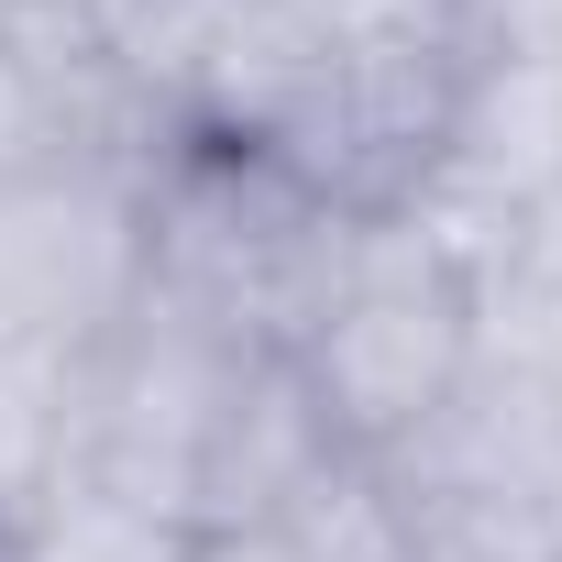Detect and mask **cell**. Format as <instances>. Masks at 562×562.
I'll list each match as a JSON object with an SVG mask.
<instances>
[{
  "instance_id": "30bf717a",
  "label": "cell",
  "mask_w": 562,
  "mask_h": 562,
  "mask_svg": "<svg viewBox=\"0 0 562 562\" xmlns=\"http://www.w3.org/2000/svg\"><path fill=\"white\" fill-rule=\"evenodd\" d=\"M529 265H540V276H551V288H562V199H551V210L529 221Z\"/></svg>"
},
{
  "instance_id": "9c48e42d",
  "label": "cell",
  "mask_w": 562,
  "mask_h": 562,
  "mask_svg": "<svg viewBox=\"0 0 562 562\" xmlns=\"http://www.w3.org/2000/svg\"><path fill=\"white\" fill-rule=\"evenodd\" d=\"M188 562H321V551L276 518H243V529H188Z\"/></svg>"
},
{
  "instance_id": "7a4b0ae2",
  "label": "cell",
  "mask_w": 562,
  "mask_h": 562,
  "mask_svg": "<svg viewBox=\"0 0 562 562\" xmlns=\"http://www.w3.org/2000/svg\"><path fill=\"white\" fill-rule=\"evenodd\" d=\"M254 353H232L221 331L177 321L166 299H133L89 353H78V485L100 496H133L155 518H188L199 507V463H210V430L232 408Z\"/></svg>"
},
{
  "instance_id": "7c38bea8",
  "label": "cell",
  "mask_w": 562,
  "mask_h": 562,
  "mask_svg": "<svg viewBox=\"0 0 562 562\" xmlns=\"http://www.w3.org/2000/svg\"><path fill=\"white\" fill-rule=\"evenodd\" d=\"M12 12H23V0H0V23H12Z\"/></svg>"
},
{
  "instance_id": "5b68a950",
  "label": "cell",
  "mask_w": 562,
  "mask_h": 562,
  "mask_svg": "<svg viewBox=\"0 0 562 562\" xmlns=\"http://www.w3.org/2000/svg\"><path fill=\"white\" fill-rule=\"evenodd\" d=\"M78 463V353H0V540Z\"/></svg>"
},
{
  "instance_id": "52a82bcc",
  "label": "cell",
  "mask_w": 562,
  "mask_h": 562,
  "mask_svg": "<svg viewBox=\"0 0 562 562\" xmlns=\"http://www.w3.org/2000/svg\"><path fill=\"white\" fill-rule=\"evenodd\" d=\"M0 562H188V518H155L133 496H100V485H56L12 540H0Z\"/></svg>"
},
{
  "instance_id": "ba28073f",
  "label": "cell",
  "mask_w": 562,
  "mask_h": 562,
  "mask_svg": "<svg viewBox=\"0 0 562 562\" xmlns=\"http://www.w3.org/2000/svg\"><path fill=\"white\" fill-rule=\"evenodd\" d=\"M463 56L562 67V0H463Z\"/></svg>"
},
{
  "instance_id": "6da1fadb",
  "label": "cell",
  "mask_w": 562,
  "mask_h": 562,
  "mask_svg": "<svg viewBox=\"0 0 562 562\" xmlns=\"http://www.w3.org/2000/svg\"><path fill=\"white\" fill-rule=\"evenodd\" d=\"M288 375L310 386L331 452H353V463L408 452L474 375V288H463V265L408 210L353 221L310 331L288 342Z\"/></svg>"
},
{
  "instance_id": "3957f363",
  "label": "cell",
  "mask_w": 562,
  "mask_h": 562,
  "mask_svg": "<svg viewBox=\"0 0 562 562\" xmlns=\"http://www.w3.org/2000/svg\"><path fill=\"white\" fill-rule=\"evenodd\" d=\"M144 299V166L0 188V353H89Z\"/></svg>"
},
{
  "instance_id": "8fae6325",
  "label": "cell",
  "mask_w": 562,
  "mask_h": 562,
  "mask_svg": "<svg viewBox=\"0 0 562 562\" xmlns=\"http://www.w3.org/2000/svg\"><path fill=\"white\" fill-rule=\"evenodd\" d=\"M551 507H562V441H551Z\"/></svg>"
},
{
  "instance_id": "277c9868",
  "label": "cell",
  "mask_w": 562,
  "mask_h": 562,
  "mask_svg": "<svg viewBox=\"0 0 562 562\" xmlns=\"http://www.w3.org/2000/svg\"><path fill=\"white\" fill-rule=\"evenodd\" d=\"M331 463V430L310 408V386L288 375V353H254L221 430H210V463H199V507L188 529H243V518H288L299 485Z\"/></svg>"
},
{
  "instance_id": "8992f818",
  "label": "cell",
  "mask_w": 562,
  "mask_h": 562,
  "mask_svg": "<svg viewBox=\"0 0 562 562\" xmlns=\"http://www.w3.org/2000/svg\"><path fill=\"white\" fill-rule=\"evenodd\" d=\"M342 67H463V0H265Z\"/></svg>"
}]
</instances>
